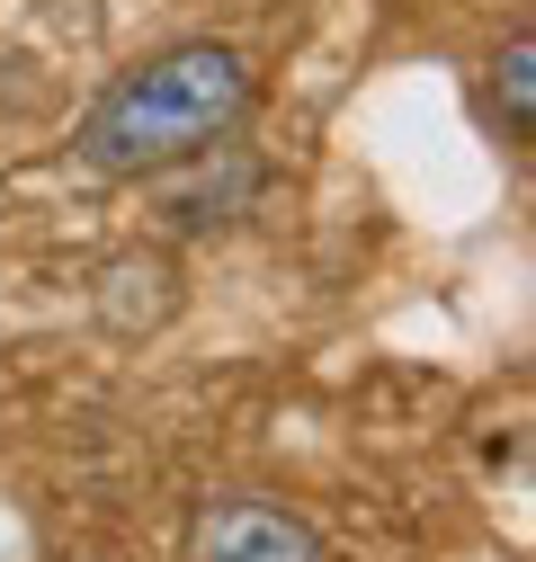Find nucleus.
Here are the masks:
<instances>
[{
    "mask_svg": "<svg viewBox=\"0 0 536 562\" xmlns=\"http://www.w3.org/2000/svg\"><path fill=\"white\" fill-rule=\"evenodd\" d=\"M259 108V72L250 54L224 36H179L125 72L81 108L72 125V161L90 179H170L188 161H206L215 144L250 125Z\"/></svg>",
    "mask_w": 536,
    "mask_h": 562,
    "instance_id": "1",
    "label": "nucleus"
},
{
    "mask_svg": "<svg viewBox=\"0 0 536 562\" xmlns=\"http://www.w3.org/2000/svg\"><path fill=\"white\" fill-rule=\"evenodd\" d=\"M179 313V268H170V250H116L108 268H99V322L108 330H161Z\"/></svg>",
    "mask_w": 536,
    "mask_h": 562,
    "instance_id": "3",
    "label": "nucleus"
},
{
    "mask_svg": "<svg viewBox=\"0 0 536 562\" xmlns=\"http://www.w3.org/2000/svg\"><path fill=\"white\" fill-rule=\"evenodd\" d=\"M179 562H331L304 509L268 501V491H215L179 527Z\"/></svg>",
    "mask_w": 536,
    "mask_h": 562,
    "instance_id": "2",
    "label": "nucleus"
},
{
    "mask_svg": "<svg viewBox=\"0 0 536 562\" xmlns=\"http://www.w3.org/2000/svg\"><path fill=\"white\" fill-rule=\"evenodd\" d=\"M492 90H501L510 134H527V125H536V36H527V27H510V45L492 54Z\"/></svg>",
    "mask_w": 536,
    "mask_h": 562,
    "instance_id": "4",
    "label": "nucleus"
}]
</instances>
